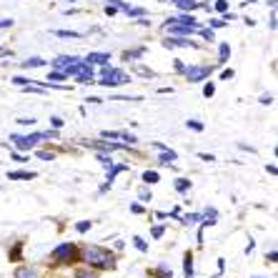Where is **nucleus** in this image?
I'll return each instance as SVG.
<instances>
[{
	"label": "nucleus",
	"instance_id": "nucleus-1",
	"mask_svg": "<svg viewBox=\"0 0 278 278\" xmlns=\"http://www.w3.org/2000/svg\"><path fill=\"white\" fill-rule=\"evenodd\" d=\"M83 258L88 261L91 268H113V253L108 248H100V246H85L83 251Z\"/></svg>",
	"mask_w": 278,
	"mask_h": 278
},
{
	"label": "nucleus",
	"instance_id": "nucleus-2",
	"mask_svg": "<svg viewBox=\"0 0 278 278\" xmlns=\"http://www.w3.org/2000/svg\"><path fill=\"white\" fill-rule=\"evenodd\" d=\"M100 76H103V78H100V85H103V88H113V85L130 83V76H125L123 70H118V68H110V65H106Z\"/></svg>",
	"mask_w": 278,
	"mask_h": 278
},
{
	"label": "nucleus",
	"instance_id": "nucleus-3",
	"mask_svg": "<svg viewBox=\"0 0 278 278\" xmlns=\"http://www.w3.org/2000/svg\"><path fill=\"white\" fill-rule=\"evenodd\" d=\"M211 73H213L211 65H188L183 70V76H185L188 83H201V80H208Z\"/></svg>",
	"mask_w": 278,
	"mask_h": 278
},
{
	"label": "nucleus",
	"instance_id": "nucleus-4",
	"mask_svg": "<svg viewBox=\"0 0 278 278\" xmlns=\"http://www.w3.org/2000/svg\"><path fill=\"white\" fill-rule=\"evenodd\" d=\"M10 140H13V145H15L18 151H31V148H35V145L43 140V133H31V136H13Z\"/></svg>",
	"mask_w": 278,
	"mask_h": 278
},
{
	"label": "nucleus",
	"instance_id": "nucleus-5",
	"mask_svg": "<svg viewBox=\"0 0 278 278\" xmlns=\"http://www.w3.org/2000/svg\"><path fill=\"white\" fill-rule=\"evenodd\" d=\"M53 261L55 263H73L76 261V246L73 243H61L53 251Z\"/></svg>",
	"mask_w": 278,
	"mask_h": 278
},
{
	"label": "nucleus",
	"instance_id": "nucleus-6",
	"mask_svg": "<svg viewBox=\"0 0 278 278\" xmlns=\"http://www.w3.org/2000/svg\"><path fill=\"white\" fill-rule=\"evenodd\" d=\"M85 145H91V148H95V151H100V153H110V151H121L123 145L121 143H110V140H85Z\"/></svg>",
	"mask_w": 278,
	"mask_h": 278
},
{
	"label": "nucleus",
	"instance_id": "nucleus-7",
	"mask_svg": "<svg viewBox=\"0 0 278 278\" xmlns=\"http://www.w3.org/2000/svg\"><path fill=\"white\" fill-rule=\"evenodd\" d=\"M76 63H80V58H76V55H61V58H55V61H53V68L65 73L68 68H73Z\"/></svg>",
	"mask_w": 278,
	"mask_h": 278
},
{
	"label": "nucleus",
	"instance_id": "nucleus-8",
	"mask_svg": "<svg viewBox=\"0 0 278 278\" xmlns=\"http://www.w3.org/2000/svg\"><path fill=\"white\" fill-rule=\"evenodd\" d=\"M166 25H193V28H198V23H196V18L191 15V13H181V15H173V18H168Z\"/></svg>",
	"mask_w": 278,
	"mask_h": 278
},
{
	"label": "nucleus",
	"instance_id": "nucleus-9",
	"mask_svg": "<svg viewBox=\"0 0 278 278\" xmlns=\"http://www.w3.org/2000/svg\"><path fill=\"white\" fill-rule=\"evenodd\" d=\"M166 31L173 33V35H191V33L201 31V28H193V25H166Z\"/></svg>",
	"mask_w": 278,
	"mask_h": 278
},
{
	"label": "nucleus",
	"instance_id": "nucleus-10",
	"mask_svg": "<svg viewBox=\"0 0 278 278\" xmlns=\"http://www.w3.org/2000/svg\"><path fill=\"white\" fill-rule=\"evenodd\" d=\"M110 61V53H88L85 63H98V65H108Z\"/></svg>",
	"mask_w": 278,
	"mask_h": 278
},
{
	"label": "nucleus",
	"instance_id": "nucleus-11",
	"mask_svg": "<svg viewBox=\"0 0 278 278\" xmlns=\"http://www.w3.org/2000/svg\"><path fill=\"white\" fill-rule=\"evenodd\" d=\"M8 178L10 181H31V178H35V173L33 170H15V173H8Z\"/></svg>",
	"mask_w": 278,
	"mask_h": 278
},
{
	"label": "nucleus",
	"instance_id": "nucleus-12",
	"mask_svg": "<svg viewBox=\"0 0 278 278\" xmlns=\"http://www.w3.org/2000/svg\"><path fill=\"white\" fill-rule=\"evenodd\" d=\"M15 278H40L35 268H28V266H20L15 268Z\"/></svg>",
	"mask_w": 278,
	"mask_h": 278
},
{
	"label": "nucleus",
	"instance_id": "nucleus-13",
	"mask_svg": "<svg viewBox=\"0 0 278 278\" xmlns=\"http://www.w3.org/2000/svg\"><path fill=\"white\" fill-rule=\"evenodd\" d=\"M175 158H178V155H175V151H160V155H158V163H163V166H168V163H173V160Z\"/></svg>",
	"mask_w": 278,
	"mask_h": 278
},
{
	"label": "nucleus",
	"instance_id": "nucleus-14",
	"mask_svg": "<svg viewBox=\"0 0 278 278\" xmlns=\"http://www.w3.org/2000/svg\"><path fill=\"white\" fill-rule=\"evenodd\" d=\"M183 271H185V278H193V256L191 253L183 256Z\"/></svg>",
	"mask_w": 278,
	"mask_h": 278
},
{
	"label": "nucleus",
	"instance_id": "nucleus-15",
	"mask_svg": "<svg viewBox=\"0 0 278 278\" xmlns=\"http://www.w3.org/2000/svg\"><path fill=\"white\" fill-rule=\"evenodd\" d=\"M170 3H175V5H178L181 10H188V13L198 8V3H196V0H170Z\"/></svg>",
	"mask_w": 278,
	"mask_h": 278
},
{
	"label": "nucleus",
	"instance_id": "nucleus-16",
	"mask_svg": "<svg viewBox=\"0 0 278 278\" xmlns=\"http://www.w3.org/2000/svg\"><path fill=\"white\" fill-rule=\"evenodd\" d=\"M76 278H100L93 268H78L76 271Z\"/></svg>",
	"mask_w": 278,
	"mask_h": 278
},
{
	"label": "nucleus",
	"instance_id": "nucleus-17",
	"mask_svg": "<svg viewBox=\"0 0 278 278\" xmlns=\"http://www.w3.org/2000/svg\"><path fill=\"white\" fill-rule=\"evenodd\" d=\"M140 55H145V48H133V50H125L123 53L125 61H133V58H140Z\"/></svg>",
	"mask_w": 278,
	"mask_h": 278
},
{
	"label": "nucleus",
	"instance_id": "nucleus-18",
	"mask_svg": "<svg viewBox=\"0 0 278 278\" xmlns=\"http://www.w3.org/2000/svg\"><path fill=\"white\" fill-rule=\"evenodd\" d=\"M228 55H231V46H228V43H221V50H218V58H221V61H218V63H226Z\"/></svg>",
	"mask_w": 278,
	"mask_h": 278
},
{
	"label": "nucleus",
	"instance_id": "nucleus-19",
	"mask_svg": "<svg viewBox=\"0 0 278 278\" xmlns=\"http://www.w3.org/2000/svg\"><path fill=\"white\" fill-rule=\"evenodd\" d=\"M20 65L23 68H40V65H46V61L43 58H31V61H23Z\"/></svg>",
	"mask_w": 278,
	"mask_h": 278
},
{
	"label": "nucleus",
	"instance_id": "nucleus-20",
	"mask_svg": "<svg viewBox=\"0 0 278 278\" xmlns=\"http://www.w3.org/2000/svg\"><path fill=\"white\" fill-rule=\"evenodd\" d=\"M53 35H58V38H83V33H76V31H53Z\"/></svg>",
	"mask_w": 278,
	"mask_h": 278
},
{
	"label": "nucleus",
	"instance_id": "nucleus-21",
	"mask_svg": "<svg viewBox=\"0 0 278 278\" xmlns=\"http://www.w3.org/2000/svg\"><path fill=\"white\" fill-rule=\"evenodd\" d=\"M188 188H191V181H185V178H178V181H175V191H178V193H185Z\"/></svg>",
	"mask_w": 278,
	"mask_h": 278
},
{
	"label": "nucleus",
	"instance_id": "nucleus-22",
	"mask_svg": "<svg viewBox=\"0 0 278 278\" xmlns=\"http://www.w3.org/2000/svg\"><path fill=\"white\" fill-rule=\"evenodd\" d=\"M143 181L148 183V185H151V183H158V173H155V170H145V173H143Z\"/></svg>",
	"mask_w": 278,
	"mask_h": 278
},
{
	"label": "nucleus",
	"instance_id": "nucleus-23",
	"mask_svg": "<svg viewBox=\"0 0 278 278\" xmlns=\"http://www.w3.org/2000/svg\"><path fill=\"white\" fill-rule=\"evenodd\" d=\"M216 216H218V213H216L213 208L206 211V216H203V223H206V226H213V223H216Z\"/></svg>",
	"mask_w": 278,
	"mask_h": 278
},
{
	"label": "nucleus",
	"instance_id": "nucleus-24",
	"mask_svg": "<svg viewBox=\"0 0 278 278\" xmlns=\"http://www.w3.org/2000/svg\"><path fill=\"white\" fill-rule=\"evenodd\" d=\"M65 78H68V76H65L63 70H53L50 76H48V80H65Z\"/></svg>",
	"mask_w": 278,
	"mask_h": 278
},
{
	"label": "nucleus",
	"instance_id": "nucleus-25",
	"mask_svg": "<svg viewBox=\"0 0 278 278\" xmlns=\"http://www.w3.org/2000/svg\"><path fill=\"white\" fill-rule=\"evenodd\" d=\"M103 138L106 140H115V138H121V130H103Z\"/></svg>",
	"mask_w": 278,
	"mask_h": 278
},
{
	"label": "nucleus",
	"instance_id": "nucleus-26",
	"mask_svg": "<svg viewBox=\"0 0 278 278\" xmlns=\"http://www.w3.org/2000/svg\"><path fill=\"white\" fill-rule=\"evenodd\" d=\"M155 276H160V278H173V273H170L166 266H158V268H155Z\"/></svg>",
	"mask_w": 278,
	"mask_h": 278
},
{
	"label": "nucleus",
	"instance_id": "nucleus-27",
	"mask_svg": "<svg viewBox=\"0 0 278 278\" xmlns=\"http://www.w3.org/2000/svg\"><path fill=\"white\" fill-rule=\"evenodd\" d=\"M138 198H140L143 203H148L153 196H151V191H148V188H140V191H138Z\"/></svg>",
	"mask_w": 278,
	"mask_h": 278
},
{
	"label": "nucleus",
	"instance_id": "nucleus-28",
	"mask_svg": "<svg viewBox=\"0 0 278 278\" xmlns=\"http://www.w3.org/2000/svg\"><path fill=\"white\" fill-rule=\"evenodd\" d=\"M133 243H136V248H138V251H148V243H145L140 236H136V238H133Z\"/></svg>",
	"mask_w": 278,
	"mask_h": 278
},
{
	"label": "nucleus",
	"instance_id": "nucleus-29",
	"mask_svg": "<svg viewBox=\"0 0 278 278\" xmlns=\"http://www.w3.org/2000/svg\"><path fill=\"white\" fill-rule=\"evenodd\" d=\"M136 73H138V76H145V78H151V76H153V70H151V68H145V65H138Z\"/></svg>",
	"mask_w": 278,
	"mask_h": 278
},
{
	"label": "nucleus",
	"instance_id": "nucleus-30",
	"mask_svg": "<svg viewBox=\"0 0 278 278\" xmlns=\"http://www.w3.org/2000/svg\"><path fill=\"white\" fill-rule=\"evenodd\" d=\"M216 93V85L213 83H206V85H203V95H206V98H211Z\"/></svg>",
	"mask_w": 278,
	"mask_h": 278
},
{
	"label": "nucleus",
	"instance_id": "nucleus-31",
	"mask_svg": "<svg viewBox=\"0 0 278 278\" xmlns=\"http://www.w3.org/2000/svg\"><path fill=\"white\" fill-rule=\"evenodd\" d=\"M98 160H100V163H103L106 168H110V166H113V160H110V155H106V153H98Z\"/></svg>",
	"mask_w": 278,
	"mask_h": 278
},
{
	"label": "nucleus",
	"instance_id": "nucleus-32",
	"mask_svg": "<svg viewBox=\"0 0 278 278\" xmlns=\"http://www.w3.org/2000/svg\"><path fill=\"white\" fill-rule=\"evenodd\" d=\"M216 10L218 13H228V3L226 0H216Z\"/></svg>",
	"mask_w": 278,
	"mask_h": 278
},
{
	"label": "nucleus",
	"instance_id": "nucleus-33",
	"mask_svg": "<svg viewBox=\"0 0 278 278\" xmlns=\"http://www.w3.org/2000/svg\"><path fill=\"white\" fill-rule=\"evenodd\" d=\"M196 221H198V216H196V213H188V216H183V223H185V226H191V223H196Z\"/></svg>",
	"mask_w": 278,
	"mask_h": 278
},
{
	"label": "nucleus",
	"instance_id": "nucleus-34",
	"mask_svg": "<svg viewBox=\"0 0 278 278\" xmlns=\"http://www.w3.org/2000/svg\"><path fill=\"white\" fill-rule=\"evenodd\" d=\"M128 15H136V18H140V15H145V10H143V8H128Z\"/></svg>",
	"mask_w": 278,
	"mask_h": 278
},
{
	"label": "nucleus",
	"instance_id": "nucleus-35",
	"mask_svg": "<svg viewBox=\"0 0 278 278\" xmlns=\"http://www.w3.org/2000/svg\"><path fill=\"white\" fill-rule=\"evenodd\" d=\"M188 128L196 130V133H201V130H203V123H198V121H188Z\"/></svg>",
	"mask_w": 278,
	"mask_h": 278
},
{
	"label": "nucleus",
	"instance_id": "nucleus-36",
	"mask_svg": "<svg viewBox=\"0 0 278 278\" xmlns=\"http://www.w3.org/2000/svg\"><path fill=\"white\" fill-rule=\"evenodd\" d=\"M121 138L128 140V143H138V138H136V136H130V133H125V130H121Z\"/></svg>",
	"mask_w": 278,
	"mask_h": 278
},
{
	"label": "nucleus",
	"instance_id": "nucleus-37",
	"mask_svg": "<svg viewBox=\"0 0 278 278\" xmlns=\"http://www.w3.org/2000/svg\"><path fill=\"white\" fill-rule=\"evenodd\" d=\"M91 221H83V223H78V233H85V231H91Z\"/></svg>",
	"mask_w": 278,
	"mask_h": 278
},
{
	"label": "nucleus",
	"instance_id": "nucleus-38",
	"mask_svg": "<svg viewBox=\"0 0 278 278\" xmlns=\"http://www.w3.org/2000/svg\"><path fill=\"white\" fill-rule=\"evenodd\" d=\"M261 103H263V106H271V103H273V95H268V93L261 95Z\"/></svg>",
	"mask_w": 278,
	"mask_h": 278
},
{
	"label": "nucleus",
	"instance_id": "nucleus-39",
	"mask_svg": "<svg viewBox=\"0 0 278 278\" xmlns=\"http://www.w3.org/2000/svg\"><path fill=\"white\" fill-rule=\"evenodd\" d=\"M163 231H166L163 226H155V228H153V238H160V236H163Z\"/></svg>",
	"mask_w": 278,
	"mask_h": 278
},
{
	"label": "nucleus",
	"instance_id": "nucleus-40",
	"mask_svg": "<svg viewBox=\"0 0 278 278\" xmlns=\"http://www.w3.org/2000/svg\"><path fill=\"white\" fill-rule=\"evenodd\" d=\"M20 125H35V118H18Z\"/></svg>",
	"mask_w": 278,
	"mask_h": 278
},
{
	"label": "nucleus",
	"instance_id": "nucleus-41",
	"mask_svg": "<svg viewBox=\"0 0 278 278\" xmlns=\"http://www.w3.org/2000/svg\"><path fill=\"white\" fill-rule=\"evenodd\" d=\"M198 158H201V160H206V163H211V160H216L211 153H198Z\"/></svg>",
	"mask_w": 278,
	"mask_h": 278
},
{
	"label": "nucleus",
	"instance_id": "nucleus-42",
	"mask_svg": "<svg viewBox=\"0 0 278 278\" xmlns=\"http://www.w3.org/2000/svg\"><path fill=\"white\" fill-rule=\"evenodd\" d=\"M38 158H40V160H53V153H46V151H40V153H38Z\"/></svg>",
	"mask_w": 278,
	"mask_h": 278
},
{
	"label": "nucleus",
	"instance_id": "nucleus-43",
	"mask_svg": "<svg viewBox=\"0 0 278 278\" xmlns=\"http://www.w3.org/2000/svg\"><path fill=\"white\" fill-rule=\"evenodd\" d=\"M115 13H118V8H115V5H106V15H115Z\"/></svg>",
	"mask_w": 278,
	"mask_h": 278
},
{
	"label": "nucleus",
	"instance_id": "nucleus-44",
	"mask_svg": "<svg viewBox=\"0 0 278 278\" xmlns=\"http://www.w3.org/2000/svg\"><path fill=\"white\" fill-rule=\"evenodd\" d=\"M10 25H13L10 18H0V28H10Z\"/></svg>",
	"mask_w": 278,
	"mask_h": 278
},
{
	"label": "nucleus",
	"instance_id": "nucleus-45",
	"mask_svg": "<svg viewBox=\"0 0 278 278\" xmlns=\"http://www.w3.org/2000/svg\"><path fill=\"white\" fill-rule=\"evenodd\" d=\"M43 138H58V130H46V133H43Z\"/></svg>",
	"mask_w": 278,
	"mask_h": 278
},
{
	"label": "nucleus",
	"instance_id": "nucleus-46",
	"mask_svg": "<svg viewBox=\"0 0 278 278\" xmlns=\"http://www.w3.org/2000/svg\"><path fill=\"white\" fill-rule=\"evenodd\" d=\"M268 25H271V31H276V10L271 13V20H268Z\"/></svg>",
	"mask_w": 278,
	"mask_h": 278
},
{
	"label": "nucleus",
	"instance_id": "nucleus-47",
	"mask_svg": "<svg viewBox=\"0 0 278 278\" xmlns=\"http://www.w3.org/2000/svg\"><path fill=\"white\" fill-rule=\"evenodd\" d=\"M203 33V38H206V40H213V31H208V28H206V31H201Z\"/></svg>",
	"mask_w": 278,
	"mask_h": 278
},
{
	"label": "nucleus",
	"instance_id": "nucleus-48",
	"mask_svg": "<svg viewBox=\"0 0 278 278\" xmlns=\"http://www.w3.org/2000/svg\"><path fill=\"white\" fill-rule=\"evenodd\" d=\"M211 25H213V28H223L226 20H218V18H216V20H211Z\"/></svg>",
	"mask_w": 278,
	"mask_h": 278
},
{
	"label": "nucleus",
	"instance_id": "nucleus-49",
	"mask_svg": "<svg viewBox=\"0 0 278 278\" xmlns=\"http://www.w3.org/2000/svg\"><path fill=\"white\" fill-rule=\"evenodd\" d=\"M221 78H223V80H228V78H233V70H231V68H228V70H223V76H221Z\"/></svg>",
	"mask_w": 278,
	"mask_h": 278
},
{
	"label": "nucleus",
	"instance_id": "nucleus-50",
	"mask_svg": "<svg viewBox=\"0 0 278 278\" xmlns=\"http://www.w3.org/2000/svg\"><path fill=\"white\" fill-rule=\"evenodd\" d=\"M50 123H53V128H61V125H63L61 118H50Z\"/></svg>",
	"mask_w": 278,
	"mask_h": 278
},
{
	"label": "nucleus",
	"instance_id": "nucleus-51",
	"mask_svg": "<svg viewBox=\"0 0 278 278\" xmlns=\"http://www.w3.org/2000/svg\"><path fill=\"white\" fill-rule=\"evenodd\" d=\"M10 256H13V258L18 261V256H20V246H15V248H13V253H10Z\"/></svg>",
	"mask_w": 278,
	"mask_h": 278
},
{
	"label": "nucleus",
	"instance_id": "nucleus-52",
	"mask_svg": "<svg viewBox=\"0 0 278 278\" xmlns=\"http://www.w3.org/2000/svg\"><path fill=\"white\" fill-rule=\"evenodd\" d=\"M266 170H268L271 175H276V173H278V168H276V166H266Z\"/></svg>",
	"mask_w": 278,
	"mask_h": 278
},
{
	"label": "nucleus",
	"instance_id": "nucleus-53",
	"mask_svg": "<svg viewBox=\"0 0 278 278\" xmlns=\"http://www.w3.org/2000/svg\"><path fill=\"white\" fill-rule=\"evenodd\" d=\"M256 278H261V276H256Z\"/></svg>",
	"mask_w": 278,
	"mask_h": 278
}]
</instances>
